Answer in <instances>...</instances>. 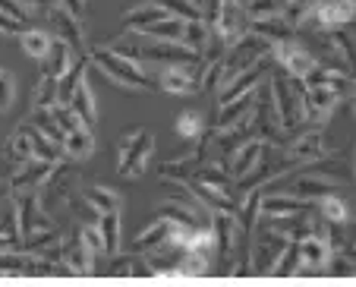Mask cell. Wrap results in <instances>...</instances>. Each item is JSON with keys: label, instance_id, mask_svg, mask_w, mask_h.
Instances as JSON below:
<instances>
[{"label": "cell", "instance_id": "20", "mask_svg": "<svg viewBox=\"0 0 356 287\" xmlns=\"http://www.w3.org/2000/svg\"><path fill=\"white\" fill-rule=\"evenodd\" d=\"M76 57H82V54H76L70 41H63V38H57V35H54V45H51V51H47V57H44V61H41V73L54 76V79L60 82L63 76L70 73V67H73V63H76Z\"/></svg>", "mask_w": 356, "mask_h": 287}, {"label": "cell", "instance_id": "36", "mask_svg": "<svg viewBox=\"0 0 356 287\" xmlns=\"http://www.w3.org/2000/svg\"><path fill=\"white\" fill-rule=\"evenodd\" d=\"M316 212L322 215L325 221H331V224H343V221H350V208H347V202L341 199V196H325V199H318L316 202Z\"/></svg>", "mask_w": 356, "mask_h": 287}, {"label": "cell", "instance_id": "34", "mask_svg": "<svg viewBox=\"0 0 356 287\" xmlns=\"http://www.w3.org/2000/svg\"><path fill=\"white\" fill-rule=\"evenodd\" d=\"M243 10H246L249 26H252V22H262V20H271V16H281L284 13V0H243Z\"/></svg>", "mask_w": 356, "mask_h": 287}, {"label": "cell", "instance_id": "37", "mask_svg": "<svg viewBox=\"0 0 356 287\" xmlns=\"http://www.w3.org/2000/svg\"><path fill=\"white\" fill-rule=\"evenodd\" d=\"M155 3H161L164 10H170V13L180 16V20H205L202 7L193 3V0H155Z\"/></svg>", "mask_w": 356, "mask_h": 287}, {"label": "cell", "instance_id": "18", "mask_svg": "<svg viewBox=\"0 0 356 287\" xmlns=\"http://www.w3.org/2000/svg\"><path fill=\"white\" fill-rule=\"evenodd\" d=\"M265 152H268V142H265V139H249L246 146H240L227 161H224V167L230 171V177H234V180H243V177H246L249 171H252V167L265 158Z\"/></svg>", "mask_w": 356, "mask_h": 287}, {"label": "cell", "instance_id": "17", "mask_svg": "<svg viewBox=\"0 0 356 287\" xmlns=\"http://www.w3.org/2000/svg\"><path fill=\"white\" fill-rule=\"evenodd\" d=\"M54 161H44V158H26L13 167V174H10V189H38L44 187V180L51 177L54 171Z\"/></svg>", "mask_w": 356, "mask_h": 287}, {"label": "cell", "instance_id": "8", "mask_svg": "<svg viewBox=\"0 0 356 287\" xmlns=\"http://www.w3.org/2000/svg\"><path fill=\"white\" fill-rule=\"evenodd\" d=\"M41 16L51 22V29H54L57 38H63V41L73 45L76 54H88V41H86V32H82V26H79V16H76L63 0H57V3H51V7H41Z\"/></svg>", "mask_w": 356, "mask_h": 287}, {"label": "cell", "instance_id": "11", "mask_svg": "<svg viewBox=\"0 0 356 287\" xmlns=\"http://www.w3.org/2000/svg\"><path fill=\"white\" fill-rule=\"evenodd\" d=\"M341 88L325 79H306V107H309V123H325L334 114L341 101Z\"/></svg>", "mask_w": 356, "mask_h": 287}, {"label": "cell", "instance_id": "9", "mask_svg": "<svg viewBox=\"0 0 356 287\" xmlns=\"http://www.w3.org/2000/svg\"><path fill=\"white\" fill-rule=\"evenodd\" d=\"M155 82L168 95H195L202 92V63H168Z\"/></svg>", "mask_w": 356, "mask_h": 287}, {"label": "cell", "instance_id": "14", "mask_svg": "<svg viewBox=\"0 0 356 287\" xmlns=\"http://www.w3.org/2000/svg\"><path fill=\"white\" fill-rule=\"evenodd\" d=\"M139 54L148 57V61H161L164 67L168 63H202V54L193 51L183 41H164V38H152L148 45H139Z\"/></svg>", "mask_w": 356, "mask_h": 287}, {"label": "cell", "instance_id": "1", "mask_svg": "<svg viewBox=\"0 0 356 287\" xmlns=\"http://www.w3.org/2000/svg\"><path fill=\"white\" fill-rule=\"evenodd\" d=\"M271 95H275V107L281 117L284 133H296L300 127L309 123V107H306V79H296L287 70L277 67L271 73Z\"/></svg>", "mask_w": 356, "mask_h": 287}, {"label": "cell", "instance_id": "21", "mask_svg": "<svg viewBox=\"0 0 356 287\" xmlns=\"http://www.w3.org/2000/svg\"><path fill=\"white\" fill-rule=\"evenodd\" d=\"M256 98H259V88L256 92H249V95H243V98H236V101H230V104H221V111H218V117H215V133H224V130H230V127H236L240 121H246L249 114H252V107H256Z\"/></svg>", "mask_w": 356, "mask_h": 287}, {"label": "cell", "instance_id": "40", "mask_svg": "<svg viewBox=\"0 0 356 287\" xmlns=\"http://www.w3.org/2000/svg\"><path fill=\"white\" fill-rule=\"evenodd\" d=\"M3 249H19V240H16V237H3V234H0V253H3Z\"/></svg>", "mask_w": 356, "mask_h": 287}, {"label": "cell", "instance_id": "10", "mask_svg": "<svg viewBox=\"0 0 356 287\" xmlns=\"http://www.w3.org/2000/svg\"><path fill=\"white\" fill-rule=\"evenodd\" d=\"M275 61H277V67L287 70V73L296 76V79H309V76L318 70V57H312V54L293 38L277 41L275 45Z\"/></svg>", "mask_w": 356, "mask_h": 287}, {"label": "cell", "instance_id": "15", "mask_svg": "<svg viewBox=\"0 0 356 287\" xmlns=\"http://www.w3.org/2000/svg\"><path fill=\"white\" fill-rule=\"evenodd\" d=\"M211 227H215V240H218V259L234 262L236 247H243L236 215L234 212H211Z\"/></svg>", "mask_w": 356, "mask_h": 287}, {"label": "cell", "instance_id": "33", "mask_svg": "<svg viewBox=\"0 0 356 287\" xmlns=\"http://www.w3.org/2000/svg\"><path fill=\"white\" fill-rule=\"evenodd\" d=\"M316 7H318V0H284V20L293 29H302L312 20Z\"/></svg>", "mask_w": 356, "mask_h": 287}, {"label": "cell", "instance_id": "3", "mask_svg": "<svg viewBox=\"0 0 356 287\" xmlns=\"http://www.w3.org/2000/svg\"><path fill=\"white\" fill-rule=\"evenodd\" d=\"M152 152H155V136H152V130H145V127L127 130V133L120 136V142H117V171H120V177L145 174Z\"/></svg>", "mask_w": 356, "mask_h": 287}, {"label": "cell", "instance_id": "26", "mask_svg": "<svg viewBox=\"0 0 356 287\" xmlns=\"http://www.w3.org/2000/svg\"><path fill=\"white\" fill-rule=\"evenodd\" d=\"M67 104L73 107L76 114H79V117L88 123V127H95V123H98V111H95V95H92V88H88V79H86V76H82L79 86L73 88V95H70Z\"/></svg>", "mask_w": 356, "mask_h": 287}, {"label": "cell", "instance_id": "32", "mask_svg": "<svg viewBox=\"0 0 356 287\" xmlns=\"http://www.w3.org/2000/svg\"><path fill=\"white\" fill-rule=\"evenodd\" d=\"M249 29H252V32H259V35H265V38L275 41V45H277V41L293 38V32H296V29L284 20V13L281 16H271V20H262V22H252Z\"/></svg>", "mask_w": 356, "mask_h": 287}, {"label": "cell", "instance_id": "12", "mask_svg": "<svg viewBox=\"0 0 356 287\" xmlns=\"http://www.w3.org/2000/svg\"><path fill=\"white\" fill-rule=\"evenodd\" d=\"M211 29H215V35H221L227 41V47L236 45L249 32V16L243 10V0H221V10H218Z\"/></svg>", "mask_w": 356, "mask_h": 287}, {"label": "cell", "instance_id": "42", "mask_svg": "<svg viewBox=\"0 0 356 287\" xmlns=\"http://www.w3.org/2000/svg\"><path fill=\"white\" fill-rule=\"evenodd\" d=\"M350 107H353V114H356V82H353V98H350Z\"/></svg>", "mask_w": 356, "mask_h": 287}, {"label": "cell", "instance_id": "30", "mask_svg": "<svg viewBox=\"0 0 356 287\" xmlns=\"http://www.w3.org/2000/svg\"><path fill=\"white\" fill-rule=\"evenodd\" d=\"M19 38H22V51L38 63L44 61L47 51H51V45H54V32H44V29H35V26H29Z\"/></svg>", "mask_w": 356, "mask_h": 287}, {"label": "cell", "instance_id": "5", "mask_svg": "<svg viewBox=\"0 0 356 287\" xmlns=\"http://www.w3.org/2000/svg\"><path fill=\"white\" fill-rule=\"evenodd\" d=\"M287 247H290V237L277 234V231H271L268 224H262V221H259L256 234H252V247H249V262H252V272L275 274L277 262L284 259Z\"/></svg>", "mask_w": 356, "mask_h": 287}, {"label": "cell", "instance_id": "23", "mask_svg": "<svg viewBox=\"0 0 356 287\" xmlns=\"http://www.w3.org/2000/svg\"><path fill=\"white\" fill-rule=\"evenodd\" d=\"M290 193L300 196V199H309V202H318L325 199V196L334 193V177L322 174V171H316V174H302L300 180L290 187Z\"/></svg>", "mask_w": 356, "mask_h": 287}, {"label": "cell", "instance_id": "31", "mask_svg": "<svg viewBox=\"0 0 356 287\" xmlns=\"http://www.w3.org/2000/svg\"><path fill=\"white\" fill-rule=\"evenodd\" d=\"M98 231H101V240H104V256L120 253V212H101Z\"/></svg>", "mask_w": 356, "mask_h": 287}, {"label": "cell", "instance_id": "16", "mask_svg": "<svg viewBox=\"0 0 356 287\" xmlns=\"http://www.w3.org/2000/svg\"><path fill=\"white\" fill-rule=\"evenodd\" d=\"M331 259H334V249H331V243H328V237H325V231L302 237V240H300V272H296V274L328 268Z\"/></svg>", "mask_w": 356, "mask_h": 287}, {"label": "cell", "instance_id": "41", "mask_svg": "<svg viewBox=\"0 0 356 287\" xmlns=\"http://www.w3.org/2000/svg\"><path fill=\"white\" fill-rule=\"evenodd\" d=\"M63 3H67L76 16H82V10H86V0H63Z\"/></svg>", "mask_w": 356, "mask_h": 287}, {"label": "cell", "instance_id": "28", "mask_svg": "<svg viewBox=\"0 0 356 287\" xmlns=\"http://www.w3.org/2000/svg\"><path fill=\"white\" fill-rule=\"evenodd\" d=\"M7 158H13L16 164L26 158H35V148H32V121H22L19 127L13 130V136L7 139Z\"/></svg>", "mask_w": 356, "mask_h": 287}, {"label": "cell", "instance_id": "7", "mask_svg": "<svg viewBox=\"0 0 356 287\" xmlns=\"http://www.w3.org/2000/svg\"><path fill=\"white\" fill-rule=\"evenodd\" d=\"M10 199L16 205V215H19V237L35 234V231H51L54 218L47 215V208L41 205V193L38 189H10Z\"/></svg>", "mask_w": 356, "mask_h": 287}, {"label": "cell", "instance_id": "35", "mask_svg": "<svg viewBox=\"0 0 356 287\" xmlns=\"http://www.w3.org/2000/svg\"><path fill=\"white\" fill-rule=\"evenodd\" d=\"M177 136H180L183 142H195L205 136V121H202L199 111H183L180 117H177Z\"/></svg>", "mask_w": 356, "mask_h": 287}, {"label": "cell", "instance_id": "19", "mask_svg": "<svg viewBox=\"0 0 356 287\" xmlns=\"http://www.w3.org/2000/svg\"><path fill=\"white\" fill-rule=\"evenodd\" d=\"M316 212V202L300 199L293 193H265L262 196V215L268 218H284V215H306Z\"/></svg>", "mask_w": 356, "mask_h": 287}, {"label": "cell", "instance_id": "27", "mask_svg": "<svg viewBox=\"0 0 356 287\" xmlns=\"http://www.w3.org/2000/svg\"><path fill=\"white\" fill-rule=\"evenodd\" d=\"M60 104V88H57V79L54 76L41 73L38 82L32 88V111H51V107Z\"/></svg>", "mask_w": 356, "mask_h": 287}, {"label": "cell", "instance_id": "22", "mask_svg": "<svg viewBox=\"0 0 356 287\" xmlns=\"http://www.w3.org/2000/svg\"><path fill=\"white\" fill-rule=\"evenodd\" d=\"M174 231H177L174 221H168V218H161V215H158V218L133 240V253H152V249L164 247V243L174 237Z\"/></svg>", "mask_w": 356, "mask_h": 287}, {"label": "cell", "instance_id": "24", "mask_svg": "<svg viewBox=\"0 0 356 287\" xmlns=\"http://www.w3.org/2000/svg\"><path fill=\"white\" fill-rule=\"evenodd\" d=\"M164 16H170V10H164L161 3H142V7H133L127 16H123V26L129 29V32H142V29H148L152 22L164 20Z\"/></svg>", "mask_w": 356, "mask_h": 287}, {"label": "cell", "instance_id": "43", "mask_svg": "<svg viewBox=\"0 0 356 287\" xmlns=\"http://www.w3.org/2000/svg\"><path fill=\"white\" fill-rule=\"evenodd\" d=\"M86 3H88V0H86Z\"/></svg>", "mask_w": 356, "mask_h": 287}, {"label": "cell", "instance_id": "25", "mask_svg": "<svg viewBox=\"0 0 356 287\" xmlns=\"http://www.w3.org/2000/svg\"><path fill=\"white\" fill-rule=\"evenodd\" d=\"M186 22L189 20H180V16H164V20L152 22L148 29H142V32L136 35H148V38H164V41H183L186 38Z\"/></svg>", "mask_w": 356, "mask_h": 287}, {"label": "cell", "instance_id": "4", "mask_svg": "<svg viewBox=\"0 0 356 287\" xmlns=\"http://www.w3.org/2000/svg\"><path fill=\"white\" fill-rule=\"evenodd\" d=\"M79 161L67 158L60 161V164L51 171V177L44 180V187H41V205L47 208V212H57V208H70V202H73L76 196V187H79Z\"/></svg>", "mask_w": 356, "mask_h": 287}, {"label": "cell", "instance_id": "6", "mask_svg": "<svg viewBox=\"0 0 356 287\" xmlns=\"http://www.w3.org/2000/svg\"><path fill=\"white\" fill-rule=\"evenodd\" d=\"M290 139L284 142L281 152L293 158L296 164H316V161L328 158V146H325V123H306L296 133H287Z\"/></svg>", "mask_w": 356, "mask_h": 287}, {"label": "cell", "instance_id": "39", "mask_svg": "<svg viewBox=\"0 0 356 287\" xmlns=\"http://www.w3.org/2000/svg\"><path fill=\"white\" fill-rule=\"evenodd\" d=\"M13 98H16V79H13V73H7V70L0 67V111H10Z\"/></svg>", "mask_w": 356, "mask_h": 287}, {"label": "cell", "instance_id": "2", "mask_svg": "<svg viewBox=\"0 0 356 287\" xmlns=\"http://www.w3.org/2000/svg\"><path fill=\"white\" fill-rule=\"evenodd\" d=\"M88 61L101 70V73L114 79L120 88H136V92H155V82L145 70L139 67L136 57H127V54H117L111 45H98L88 51Z\"/></svg>", "mask_w": 356, "mask_h": 287}, {"label": "cell", "instance_id": "13", "mask_svg": "<svg viewBox=\"0 0 356 287\" xmlns=\"http://www.w3.org/2000/svg\"><path fill=\"white\" fill-rule=\"evenodd\" d=\"M356 22V0H318L316 13L306 26H316L318 32H331V29H341Z\"/></svg>", "mask_w": 356, "mask_h": 287}, {"label": "cell", "instance_id": "38", "mask_svg": "<svg viewBox=\"0 0 356 287\" xmlns=\"http://www.w3.org/2000/svg\"><path fill=\"white\" fill-rule=\"evenodd\" d=\"M0 234H3V237H16V240H19V215H16L13 199L0 205Z\"/></svg>", "mask_w": 356, "mask_h": 287}, {"label": "cell", "instance_id": "29", "mask_svg": "<svg viewBox=\"0 0 356 287\" xmlns=\"http://www.w3.org/2000/svg\"><path fill=\"white\" fill-rule=\"evenodd\" d=\"M82 196H86V202L95 208V215H101V212H120V208H123V196L114 193L111 187H104V183L88 187Z\"/></svg>", "mask_w": 356, "mask_h": 287}]
</instances>
